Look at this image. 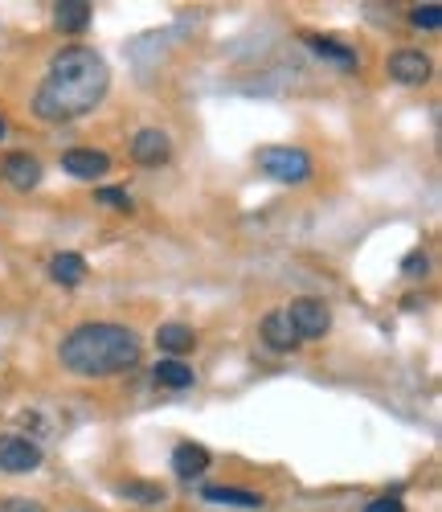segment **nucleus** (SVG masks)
Listing matches in <instances>:
<instances>
[{
    "mask_svg": "<svg viewBox=\"0 0 442 512\" xmlns=\"http://www.w3.org/2000/svg\"><path fill=\"white\" fill-rule=\"evenodd\" d=\"M107 87L111 70L103 54H95L91 46H62L33 95V115L41 123H74L107 99Z\"/></svg>",
    "mask_w": 442,
    "mask_h": 512,
    "instance_id": "1",
    "label": "nucleus"
},
{
    "mask_svg": "<svg viewBox=\"0 0 442 512\" xmlns=\"http://www.w3.org/2000/svg\"><path fill=\"white\" fill-rule=\"evenodd\" d=\"M140 353V336L107 320L78 324L58 345V361L74 377H119L140 365Z\"/></svg>",
    "mask_w": 442,
    "mask_h": 512,
    "instance_id": "2",
    "label": "nucleus"
},
{
    "mask_svg": "<svg viewBox=\"0 0 442 512\" xmlns=\"http://www.w3.org/2000/svg\"><path fill=\"white\" fill-rule=\"evenodd\" d=\"M254 164L271 181H279V185H303V181H312V156H307L303 148H291V144L258 148L254 152Z\"/></svg>",
    "mask_w": 442,
    "mask_h": 512,
    "instance_id": "3",
    "label": "nucleus"
},
{
    "mask_svg": "<svg viewBox=\"0 0 442 512\" xmlns=\"http://www.w3.org/2000/svg\"><path fill=\"white\" fill-rule=\"evenodd\" d=\"M291 332L299 340H324L328 328H332V312L324 300H316V295H299V300H291V308L283 312Z\"/></svg>",
    "mask_w": 442,
    "mask_h": 512,
    "instance_id": "4",
    "label": "nucleus"
},
{
    "mask_svg": "<svg viewBox=\"0 0 442 512\" xmlns=\"http://www.w3.org/2000/svg\"><path fill=\"white\" fill-rule=\"evenodd\" d=\"M41 447L25 435H0V472H9V476H33L37 467H41Z\"/></svg>",
    "mask_w": 442,
    "mask_h": 512,
    "instance_id": "5",
    "label": "nucleus"
},
{
    "mask_svg": "<svg viewBox=\"0 0 442 512\" xmlns=\"http://www.w3.org/2000/svg\"><path fill=\"white\" fill-rule=\"evenodd\" d=\"M430 74H434V62L422 50H397V54H389V78L402 82V87H422V82H430Z\"/></svg>",
    "mask_w": 442,
    "mask_h": 512,
    "instance_id": "6",
    "label": "nucleus"
},
{
    "mask_svg": "<svg viewBox=\"0 0 442 512\" xmlns=\"http://www.w3.org/2000/svg\"><path fill=\"white\" fill-rule=\"evenodd\" d=\"M62 173H70L74 181H99L103 173H111V156L99 148H70L62 152Z\"/></svg>",
    "mask_w": 442,
    "mask_h": 512,
    "instance_id": "7",
    "label": "nucleus"
},
{
    "mask_svg": "<svg viewBox=\"0 0 442 512\" xmlns=\"http://www.w3.org/2000/svg\"><path fill=\"white\" fill-rule=\"evenodd\" d=\"M0 177H5L9 189L29 193V189L41 185V160L29 156V152H9L5 160H0Z\"/></svg>",
    "mask_w": 442,
    "mask_h": 512,
    "instance_id": "8",
    "label": "nucleus"
},
{
    "mask_svg": "<svg viewBox=\"0 0 442 512\" xmlns=\"http://www.w3.org/2000/svg\"><path fill=\"white\" fill-rule=\"evenodd\" d=\"M168 156H172V140L160 127H144V132H136V140H131V160L144 168H160Z\"/></svg>",
    "mask_w": 442,
    "mask_h": 512,
    "instance_id": "9",
    "label": "nucleus"
},
{
    "mask_svg": "<svg viewBox=\"0 0 442 512\" xmlns=\"http://www.w3.org/2000/svg\"><path fill=\"white\" fill-rule=\"evenodd\" d=\"M258 336H262V345H267L271 353H291V349L299 345V336L291 332V324H287V316H283V312L262 316V324H258Z\"/></svg>",
    "mask_w": 442,
    "mask_h": 512,
    "instance_id": "10",
    "label": "nucleus"
},
{
    "mask_svg": "<svg viewBox=\"0 0 442 512\" xmlns=\"http://www.w3.org/2000/svg\"><path fill=\"white\" fill-rule=\"evenodd\" d=\"M209 463H213V455L201 447V443H181L172 451V472L181 476V480H197V476H205L209 472Z\"/></svg>",
    "mask_w": 442,
    "mask_h": 512,
    "instance_id": "11",
    "label": "nucleus"
},
{
    "mask_svg": "<svg viewBox=\"0 0 442 512\" xmlns=\"http://www.w3.org/2000/svg\"><path fill=\"white\" fill-rule=\"evenodd\" d=\"M307 46H312L320 58H328V62H336L340 70H357L361 66V54L352 50V46H344V41H336V37H320V33H307Z\"/></svg>",
    "mask_w": 442,
    "mask_h": 512,
    "instance_id": "12",
    "label": "nucleus"
},
{
    "mask_svg": "<svg viewBox=\"0 0 442 512\" xmlns=\"http://www.w3.org/2000/svg\"><path fill=\"white\" fill-rule=\"evenodd\" d=\"M156 345H160L164 353H172V361H176L181 353H193V349H197V332H193L189 324H176V320H172V324H160V328H156Z\"/></svg>",
    "mask_w": 442,
    "mask_h": 512,
    "instance_id": "13",
    "label": "nucleus"
},
{
    "mask_svg": "<svg viewBox=\"0 0 442 512\" xmlns=\"http://www.w3.org/2000/svg\"><path fill=\"white\" fill-rule=\"evenodd\" d=\"M201 500H209V504H226V508H262V504H267L258 492L226 488V484H205V488H201Z\"/></svg>",
    "mask_w": 442,
    "mask_h": 512,
    "instance_id": "14",
    "label": "nucleus"
},
{
    "mask_svg": "<svg viewBox=\"0 0 442 512\" xmlns=\"http://www.w3.org/2000/svg\"><path fill=\"white\" fill-rule=\"evenodd\" d=\"M50 279L62 283V287H78L86 279V259H82V254H74V250L54 254V259H50Z\"/></svg>",
    "mask_w": 442,
    "mask_h": 512,
    "instance_id": "15",
    "label": "nucleus"
},
{
    "mask_svg": "<svg viewBox=\"0 0 442 512\" xmlns=\"http://www.w3.org/2000/svg\"><path fill=\"white\" fill-rule=\"evenodd\" d=\"M54 25L62 33H82L91 25V5L86 0H62V5H54Z\"/></svg>",
    "mask_w": 442,
    "mask_h": 512,
    "instance_id": "16",
    "label": "nucleus"
},
{
    "mask_svg": "<svg viewBox=\"0 0 442 512\" xmlns=\"http://www.w3.org/2000/svg\"><path fill=\"white\" fill-rule=\"evenodd\" d=\"M152 377H156V386H164V390H189L193 386V369L185 361H172V357L156 361Z\"/></svg>",
    "mask_w": 442,
    "mask_h": 512,
    "instance_id": "17",
    "label": "nucleus"
},
{
    "mask_svg": "<svg viewBox=\"0 0 442 512\" xmlns=\"http://www.w3.org/2000/svg\"><path fill=\"white\" fill-rule=\"evenodd\" d=\"M127 500H136V504H164L168 500V492L160 488V484H148V480H131V484H123L119 488Z\"/></svg>",
    "mask_w": 442,
    "mask_h": 512,
    "instance_id": "18",
    "label": "nucleus"
},
{
    "mask_svg": "<svg viewBox=\"0 0 442 512\" xmlns=\"http://www.w3.org/2000/svg\"><path fill=\"white\" fill-rule=\"evenodd\" d=\"M410 25L414 29H438L442 25V5H418V9H410Z\"/></svg>",
    "mask_w": 442,
    "mask_h": 512,
    "instance_id": "19",
    "label": "nucleus"
},
{
    "mask_svg": "<svg viewBox=\"0 0 442 512\" xmlns=\"http://www.w3.org/2000/svg\"><path fill=\"white\" fill-rule=\"evenodd\" d=\"M99 201H103V205H111V209H119V213H131V193H127V189L103 185V189H99Z\"/></svg>",
    "mask_w": 442,
    "mask_h": 512,
    "instance_id": "20",
    "label": "nucleus"
},
{
    "mask_svg": "<svg viewBox=\"0 0 442 512\" xmlns=\"http://www.w3.org/2000/svg\"><path fill=\"white\" fill-rule=\"evenodd\" d=\"M426 267H430V259H426L422 250H414V254H406V259H402V271L410 279H426Z\"/></svg>",
    "mask_w": 442,
    "mask_h": 512,
    "instance_id": "21",
    "label": "nucleus"
},
{
    "mask_svg": "<svg viewBox=\"0 0 442 512\" xmlns=\"http://www.w3.org/2000/svg\"><path fill=\"white\" fill-rule=\"evenodd\" d=\"M365 512H406V504L397 500V496H377L365 504Z\"/></svg>",
    "mask_w": 442,
    "mask_h": 512,
    "instance_id": "22",
    "label": "nucleus"
},
{
    "mask_svg": "<svg viewBox=\"0 0 442 512\" xmlns=\"http://www.w3.org/2000/svg\"><path fill=\"white\" fill-rule=\"evenodd\" d=\"M5 512H46V508H41L37 500H29V496H9L5 500Z\"/></svg>",
    "mask_w": 442,
    "mask_h": 512,
    "instance_id": "23",
    "label": "nucleus"
},
{
    "mask_svg": "<svg viewBox=\"0 0 442 512\" xmlns=\"http://www.w3.org/2000/svg\"><path fill=\"white\" fill-rule=\"evenodd\" d=\"M0 140H5V115H0Z\"/></svg>",
    "mask_w": 442,
    "mask_h": 512,
    "instance_id": "24",
    "label": "nucleus"
}]
</instances>
